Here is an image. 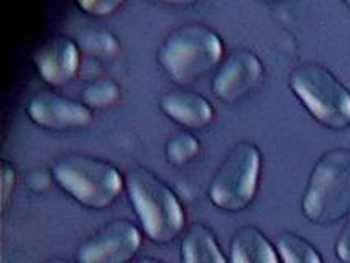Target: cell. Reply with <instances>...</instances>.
Returning <instances> with one entry per match:
<instances>
[{
	"mask_svg": "<svg viewBox=\"0 0 350 263\" xmlns=\"http://www.w3.org/2000/svg\"><path fill=\"white\" fill-rule=\"evenodd\" d=\"M230 263H282L268 237L255 225H242L230 238Z\"/></svg>",
	"mask_w": 350,
	"mask_h": 263,
	"instance_id": "cell-12",
	"label": "cell"
},
{
	"mask_svg": "<svg viewBox=\"0 0 350 263\" xmlns=\"http://www.w3.org/2000/svg\"><path fill=\"white\" fill-rule=\"evenodd\" d=\"M77 5L89 14L94 15H109L122 5L120 0H83Z\"/></svg>",
	"mask_w": 350,
	"mask_h": 263,
	"instance_id": "cell-18",
	"label": "cell"
},
{
	"mask_svg": "<svg viewBox=\"0 0 350 263\" xmlns=\"http://www.w3.org/2000/svg\"><path fill=\"white\" fill-rule=\"evenodd\" d=\"M125 188L146 237L168 244L185 230L186 212L173 189L148 168L135 165L125 173Z\"/></svg>",
	"mask_w": 350,
	"mask_h": 263,
	"instance_id": "cell-1",
	"label": "cell"
},
{
	"mask_svg": "<svg viewBox=\"0 0 350 263\" xmlns=\"http://www.w3.org/2000/svg\"><path fill=\"white\" fill-rule=\"evenodd\" d=\"M262 153L252 141H239L215 169L209 197L219 209L239 212L254 201L258 189Z\"/></svg>",
	"mask_w": 350,
	"mask_h": 263,
	"instance_id": "cell-6",
	"label": "cell"
},
{
	"mask_svg": "<svg viewBox=\"0 0 350 263\" xmlns=\"http://www.w3.org/2000/svg\"><path fill=\"white\" fill-rule=\"evenodd\" d=\"M44 263H71L69 260H64V258H51V260L44 262Z\"/></svg>",
	"mask_w": 350,
	"mask_h": 263,
	"instance_id": "cell-23",
	"label": "cell"
},
{
	"mask_svg": "<svg viewBox=\"0 0 350 263\" xmlns=\"http://www.w3.org/2000/svg\"><path fill=\"white\" fill-rule=\"evenodd\" d=\"M201 150V141L191 132H176L170 137L165 145V153L170 161L181 165L193 160Z\"/></svg>",
	"mask_w": 350,
	"mask_h": 263,
	"instance_id": "cell-17",
	"label": "cell"
},
{
	"mask_svg": "<svg viewBox=\"0 0 350 263\" xmlns=\"http://www.w3.org/2000/svg\"><path fill=\"white\" fill-rule=\"evenodd\" d=\"M30 186L36 191H42V189L48 188V176L43 169H35L30 175Z\"/></svg>",
	"mask_w": 350,
	"mask_h": 263,
	"instance_id": "cell-21",
	"label": "cell"
},
{
	"mask_svg": "<svg viewBox=\"0 0 350 263\" xmlns=\"http://www.w3.org/2000/svg\"><path fill=\"white\" fill-rule=\"evenodd\" d=\"M77 46L89 55L112 56L120 50V42L111 30L103 27H85L77 35Z\"/></svg>",
	"mask_w": 350,
	"mask_h": 263,
	"instance_id": "cell-15",
	"label": "cell"
},
{
	"mask_svg": "<svg viewBox=\"0 0 350 263\" xmlns=\"http://www.w3.org/2000/svg\"><path fill=\"white\" fill-rule=\"evenodd\" d=\"M120 87L112 78L103 76V78H96L91 83H88L81 92V99L88 105L89 109L96 107H107L119 99Z\"/></svg>",
	"mask_w": 350,
	"mask_h": 263,
	"instance_id": "cell-16",
	"label": "cell"
},
{
	"mask_svg": "<svg viewBox=\"0 0 350 263\" xmlns=\"http://www.w3.org/2000/svg\"><path fill=\"white\" fill-rule=\"evenodd\" d=\"M142 247L140 229L129 219L100 225L77 247V263H129Z\"/></svg>",
	"mask_w": 350,
	"mask_h": 263,
	"instance_id": "cell-7",
	"label": "cell"
},
{
	"mask_svg": "<svg viewBox=\"0 0 350 263\" xmlns=\"http://www.w3.org/2000/svg\"><path fill=\"white\" fill-rule=\"evenodd\" d=\"M0 178H2V197L3 202L9 199L10 189L15 183V169L10 163L3 161L2 163V173H0Z\"/></svg>",
	"mask_w": 350,
	"mask_h": 263,
	"instance_id": "cell-20",
	"label": "cell"
},
{
	"mask_svg": "<svg viewBox=\"0 0 350 263\" xmlns=\"http://www.w3.org/2000/svg\"><path fill=\"white\" fill-rule=\"evenodd\" d=\"M51 175L64 191L91 209L111 206L125 186V178L112 163L84 153L59 156L53 165Z\"/></svg>",
	"mask_w": 350,
	"mask_h": 263,
	"instance_id": "cell-4",
	"label": "cell"
},
{
	"mask_svg": "<svg viewBox=\"0 0 350 263\" xmlns=\"http://www.w3.org/2000/svg\"><path fill=\"white\" fill-rule=\"evenodd\" d=\"M181 263H229L214 232L201 222H194L183 232Z\"/></svg>",
	"mask_w": 350,
	"mask_h": 263,
	"instance_id": "cell-13",
	"label": "cell"
},
{
	"mask_svg": "<svg viewBox=\"0 0 350 263\" xmlns=\"http://www.w3.org/2000/svg\"><path fill=\"white\" fill-rule=\"evenodd\" d=\"M132 263H165V262L158 260V258H153V257H140L137 258V260H133Z\"/></svg>",
	"mask_w": 350,
	"mask_h": 263,
	"instance_id": "cell-22",
	"label": "cell"
},
{
	"mask_svg": "<svg viewBox=\"0 0 350 263\" xmlns=\"http://www.w3.org/2000/svg\"><path fill=\"white\" fill-rule=\"evenodd\" d=\"M301 209L309 221L331 225L350 216V148H331L317 158Z\"/></svg>",
	"mask_w": 350,
	"mask_h": 263,
	"instance_id": "cell-2",
	"label": "cell"
},
{
	"mask_svg": "<svg viewBox=\"0 0 350 263\" xmlns=\"http://www.w3.org/2000/svg\"><path fill=\"white\" fill-rule=\"evenodd\" d=\"M33 61L46 83L61 86L76 74L79 66V46L68 36H53L35 51Z\"/></svg>",
	"mask_w": 350,
	"mask_h": 263,
	"instance_id": "cell-10",
	"label": "cell"
},
{
	"mask_svg": "<svg viewBox=\"0 0 350 263\" xmlns=\"http://www.w3.org/2000/svg\"><path fill=\"white\" fill-rule=\"evenodd\" d=\"M263 64L247 48H239L226 56L213 78V91L221 100L234 102L242 99L260 83Z\"/></svg>",
	"mask_w": 350,
	"mask_h": 263,
	"instance_id": "cell-8",
	"label": "cell"
},
{
	"mask_svg": "<svg viewBox=\"0 0 350 263\" xmlns=\"http://www.w3.org/2000/svg\"><path fill=\"white\" fill-rule=\"evenodd\" d=\"M276 249L282 263H324L311 242L290 230L276 237Z\"/></svg>",
	"mask_w": 350,
	"mask_h": 263,
	"instance_id": "cell-14",
	"label": "cell"
},
{
	"mask_svg": "<svg viewBox=\"0 0 350 263\" xmlns=\"http://www.w3.org/2000/svg\"><path fill=\"white\" fill-rule=\"evenodd\" d=\"M221 36L204 23H185L165 36L157 58L180 83H191L209 72L222 58Z\"/></svg>",
	"mask_w": 350,
	"mask_h": 263,
	"instance_id": "cell-3",
	"label": "cell"
},
{
	"mask_svg": "<svg viewBox=\"0 0 350 263\" xmlns=\"http://www.w3.org/2000/svg\"><path fill=\"white\" fill-rule=\"evenodd\" d=\"M290 86L321 124L331 128L350 125V91L323 64H298L290 74Z\"/></svg>",
	"mask_w": 350,
	"mask_h": 263,
	"instance_id": "cell-5",
	"label": "cell"
},
{
	"mask_svg": "<svg viewBox=\"0 0 350 263\" xmlns=\"http://www.w3.org/2000/svg\"><path fill=\"white\" fill-rule=\"evenodd\" d=\"M27 114L35 124L51 130L84 127L92 120V111L84 102L53 91L35 92L27 104Z\"/></svg>",
	"mask_w": 350,
	"mask_h": 263,
	"instance_id": "cell-9",
	"label": "cell"
},
{
	"mask_svg": "<svg viewBox=\"0 0 350 263\" xmlns=\"http://www.w3.org/2000/svg\"><path fill=\"white\" fill-rule=\"evenodd\" d=\"M160 107L166 115L189 128L206 127L214 117V109L209 100L188 89H171L163 92Z\"/></svg>",
	"mask_w": 350,
	"mask_h": 263,
	"instance_id": "cell-11",
	"label": "cell"
},
{
	"mask_svg": "<svg viewBox=\"0 0 350 263\" xmlns=\"http://www.w3.org/2000/svg\"><path fill=\"white\" fill-rule=\"evenodd\" d=\"M336 255L342 263H350V216L345 219L344 227L336 240Z\"/></svg>",
	"mask_w": 350,
	"mask_h": 263,
	"instance_id": "cell-19",
	"label": "cell"
}]
</instances>
